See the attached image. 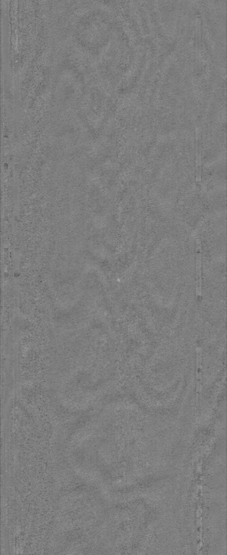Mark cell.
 <instances>
[{
    "label": "cell",
    "instance_id": "cell-1",
    "mask_svg": "<svg viewBox=\"0 0 227 555\" xmlns=\"http://www.w3.org/2000/svg\"><path fill=\"white\" fill-rule=\"evenodd\" d=\"M197 243V256H196V295L201 297L202 294V248L201 243L199 239Z\"/></svg>",
    "mask_w": 227,
    "mask_h": 555
}]
</instances>
